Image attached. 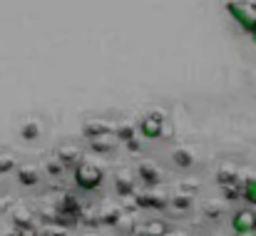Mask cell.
Masks as SVG:
<instances>
[{"label":"cell","mask_w":256,"mask_h":236,"mask_svg":"<svg viewBox=\"0 0 256 236\" xmlns=\"http://www.w3.org/2000/svg\"><path fill=\"white\" fill-rule=\"evenodd\" d=\"M226 12L236 20V25L244 32L252 35L256 30V0H229Z\"/></svg>","instance_id":"1"},{"label":"cell","mask_w":256,"mask_h":236,"mask_svg":"<svg viewBox=\"0 0 256 236\" xmlns=\"http://www.w3.org/2000/svg\"><path fill=\"white\" fill-rule=\"evenodd\" d=\"M75 184L82 192H94L102 184V169L94 164H78L75 166Z\"/></svg>","instance_id":"2"},{"label":"cell","mask_w":256,"mask_h":236,"mask_svg":"<svg viewBox=\"0 0 256 236\" xmlns=\"http://www.w3.org/2000/svg\"><path fill=\"white\" fill-rule=\"evenodd\" d=\"M232 229H234V234L254 232L256 229V212L254 209H239V212L232 216Z\"/></svg>","instance_id":"3"},{"label":"cell","mask_w":256,"mask_h":236,"mask_svg":"<svg viewBox=\"0 0 256 236\" xmlns=\"http://www.w3.org/2000/svg\"><path fill=\"white\" fill-rule=\"evenodd\" d=\"M162 127H164V122H162L160 114H147V117H142L137 132L147 140H157V137H162Z\"/></svg>","instance_id":"4"},{"label":"cell","mask_w":256,"mask_h":236,"mask_svg":"<svg viewBox=\"0 0 256 236\" xmlns=\"http://www.w3.org/2000/svg\"><path fill=\"white\" fill-rule=\"evenodd\" d=\"M12 222L18 229H32V212L18 206V209H12Z\"/></svg>","instance_id":"5"},{"label":"cell","mask_w":256,"mask_h":236,"mask_svg":"<svg viewBox=\"0 0 256 236\" xmlns=\"http://www.w3.org/2000/svg\"><path fill=\"white\" fill-rule=\"evenodd\" d=\"M167 224L164 222H147L144 226H140V236H167Z\"/></svg>","instance_id":"6"},{"label":"cell","mask_w":256,"mask_h":236,"mask_svg":"<svg viewBox=\"0 0 256 236\" xmlns=\"http://www.w3.org/2000/svg\"><path fill=\"white\" fill-rule=\"evenodd\" d=\"M90 144H92V150H97V152H110V150L114 147V140H112V137H107V134H102V137L90 140Z\"/></svg>","instance_id":"7"},{"label":"cell","mask_w":256,"mask_h":236,"mask_svg":"<svg viewBox=\"0 0 256 236\" xmlns=\"http://www.w3.org/2000/svg\"><path fill=\"white\" fill-rule=\"evenodd\" d=\"M242 196H244L252 206H256V176L244 182V186H242Z\"/></svg>","instance_id":"8"},{"label":"cell","mask_w":256,"mask_h":236,"mask_svg":"<svg viewBox=\"0 0 256 236\" xmlns=\"http://www.w3.org/2000/svg\"><path fill=\"white\" fill-rule=\"evenodd\" d=\"M140 174H142V179H144L147 184L160 182V172H154V166H152V164H142V166H140Z\"/></svg>","instance_id":"9"},{"label":"cell","mask_w":256,"mask_h":236,"mask_svg":"<svg viewBox=\"0 0 256 236\" xmlns=\"http://www.w3.org/2000/svg\"><path fill=\"white\" fill-rule=\"evenodd\" d=\"M132 189H134V186H132V179H130V176H124V179L117 176V192H120V194H130Z\"/></svg>","instance_id":"10"},{"label":"cell","mask_w":256,"mask_h":236,"mask_svg":"<svg viewBox=\"0 0 256 236\" xmlns=\"http://www.w3.org/2000/svg\"><path fill=\"white\" fill-rule=\"evenodd\" d=\"M75 159H78V152L70 150V147H68V152H60V162H62V164H72Z\"/></svg>","instance_id":"11"},{"label":"cell","mask_w":256,"mask_h":236,"mask_svg":"<svg viewBox=\"0 0 256 236\" xmlns=\"http://www.w3.org/2000/svg\"><path fill=\"white\" fill-rule=\"evenodd\" d=\"M22 137L25 140H35L38 137V124H25L22 127Z\"/></svg>","instance_id":"12"},{"label":"cell","mask_w":256,"mask_h":236,"mask_svg":"<svg viewBox=\"0 0 256 236\" xmlns=\"http://www.w3.org/2000/svg\"><path fill=\"white\" fill-rule=\"evenodd\" d=\"M10 166H15V159L10 157H0V174H5V172H10Z\"/></svg>","instance_id":"13"},{"label":"cell","mask_w":256,"mask_h":236,"mask_svg":"<svg viewBox=\"0 0 256 236\" xmlns=\"http://www.w3.org/2000/svg\"><path fill=\"white\" fill-rule=\"evenodd\" d=\"M140 204H152V206H164V199H154V196H140Z\"/></svg>","instance_id":"14"},{"label":"cell","mask_w":256,"mask_h":236,"mask_svg":"<svg viewBox=\"0 0 256 236\" xmlns=\"http://www.w3.org/2000/svg\"><path fill=\"white\" fill-rule=\"evenodd\" d=\"M20 182L32 184V182H35V174H32V172H20Z\"/></svg>","instance_id":"15"},{"label":"cell","mask_w":256,"mask_h":236,"mask_svg":"<svg viewBox=\"0 0 256 236\" xmlns=\"http://www.w3.org/2000/svg\"><path fill=\"white\" fill-rule=\"evenodd\" d=\"M12 236H40L35 229H15V234Z\"/></svg>","instance_id":"16"},{"label":"cell","mask_w":256,"mask_h":236,"mask_svg":"<svg viewBox=\"0 0 256 236\" xmlns=\"http://www.w3.org/2000/svg\"><path fill=\"white\" fill-rule=\"evenodd\" d=\"M42 236H65V232H62V229H45Z\"/></svg>","instance_id":"17"},{"label":"cell","mask_w":256,"mask_h":236,"mask_svg":"<svg viewBox=\"0 0 256 236\" xmlns=\"http://www.w3.org/2000/svg\"><path fill=\"white\" fill-rule=\"evenodd\" d=\"M174 162H176V164H189V157L179 152V154H174Z\"/></svg>","instance_id":"18"},{"label":"cell","mask_w":256,"mask_h":236,"mask_svg":"<svg viewBox=\"0 0 256 236\" xmlns=\"http://www.w3.org/2000/svg\"><path fill=\"white\" fill-rule=\"evenodd\" d=\"M234 236H256V229L254 232H244V234H234Z\"/></svg>","instance_id":"19"},{"label":"cell","mask_w":256,"mask_h":236,"mask_svg":"<svg viewBox=\"0 0 256 236\" xmlns=\"http://www.w3.org/2000/svg\"><path fill=\"white\" fill-rule=\"evenodd\" d=\"M167 236H186V234H182V232H167Z\"/></svg>","instance_id":"20"},{"label":"cell","mask_w":256,"mask_h":236,"mask_svg":"<svg viewBox=\"0 0 256 236\" xmlns=\"http://www.w3.org/2000/svg\"><path fill=\"white\" fill-rule=\"evenodd\" d=\"M252 40H254V45H256V30H254V32H252Z\"/></svg>","instance_id":"21"}]
</instances>
